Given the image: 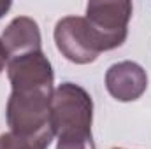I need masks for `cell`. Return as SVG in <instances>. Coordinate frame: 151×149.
I'll use <instances>...</instances> for the list:
<instances>
[{"label": "cell", "instance_id": "cell-1", "mask_svg": "<svg viewBox=\"0 0 151 149\" xmlns=\"http://www.w3.org/2000/svg\"><path fill=\"white\" fill-rule=\"evenodd\" d=\"M91 119L93 102L84 88L63 82L53 91L49 126L58 137L56 149H95Z\"/></svg>", "mask_w": 151, "mask_h": 149}, {"label": "cell", "instance_id": "cell-2", "mask_svg": "<svg viewBox=\"0 0 151 149\" xmlns=\"http://www.w3.org/2000/svg\"><path fill=\"white\" fill-rule=\"evenodd\" d=\"M55 90L27 88L12 90L7 102V123L11 132L19 135H35L39 132L51 128V98Z\"/></svg>", "mask_w": 151, "mask_h": 149}, {"label": "cell", "instance_id": "cell-3", "mask_svg": "<svg viewBox=\"0 0 151 149\" xmlns=\"http://www.w3.org/2000/svg\"><path fill=\"white\" fill-rule=\"evenodd\" d=\"M86 21L102 51L119 47L128 34L132 18L130 2H90L86 5Z\"/></svg>", "mask_w": 151, "mask_h": 149}, {"label": "cell", "instance_id": "cell-4", "mask_svg": "<svg viewBox=\"0 0 151 149\" xmlns=\"http://www.w3.org/2000/svg\"><path fill=\"white\" fill-rule=\"evenodd\" d=\"M55 42L58 51L70 62L84 65L97 60L102 53L86 18L67 16L55 27Z\"/></svg>", "mask_w": 151, "mask_h": 149}, {"label": "cell", "instance_id": "cell-5", "mask_svg": "<svg viewBox=\"0 0 151 149\" xmlns=\"http://www.w3.org/2000/svg\"><path fill=\"white\" fill-rule=\"evenodd\" d=\"M7 75L12 84V90H25V88L53 90V79H55L53 69L42 51H34L9 58Z\"/></svg>", "mask_w": 151, "mask_h": 149}, {"label": "cell", "instance_id": "cell-6", "mask_svg": "<svg viewBox=\"0 0 151 149\" xmlns=\"http://www.w3.org/2000/svg\"><path fill=\"white\" fill-rule=\"evenodd\" d=\"M106 88L119 102L137 100L148 88L144 69L134 62H119L109 67L106 74Z\"/></svg>", "mask_w": 151, "mask_h": 149}, {"label": "cell", "instance_id": "cell-7", "mask_svg": "<svg viewBox=\"0 0 151 149\" xmlns=\"http://www.w3.org/2000/svg\"><path fill=\"white\" fill-rule=\"evenodd\" d=\"M0 40H2L9 58L34 53V51H42L39 25L32 18H27V16L14 18L9 23V27L4 30Z\"/></svg>", "mask_w": 151, "mask_h": 149}, {"label": "cell", "instance_id": "cell-8", "mask_svg": "<svg viewBox=\"0 0 151 149\" xmlns=\"http://www.w3.org/2000/svg\"><path fill=\"white\" fill-rule=\"evenodd\" d=\"M51 128H46L35 135H19L7 132L0 135V149H47L53 140Z\"/></svg>", "mask_w": 151, "mask_h": 149}, {"label": "cell", "instance_id": "cell-9", "mask_svg": "<svg viewBox=\"0 0 151 149\" xmlns=\"http://www.w3.org/2000/svg\"><path fill=\"white\" fill-rule=\"evenodd\" d=\"M7 62H9V54H7V51H5L2 40H0V72L4 70V67L7 65Z\"/></svg>", "mask_w": 151, "mask_h": 149}, {"label": "cell", "instance_id": "cell-10", "mask_svg": "<svg viewBox=\"0 0 151 149\" xmlns=\"http://www.w3.org/2000/svg\"><path fill=\"white\" fill-rule=\"evenodd\" d=\"M11 9V2H0V18Z\"/></svg>", "mask_w": 151, "mask_h": 149}, {"label": "cell", "instance_id": "cell-11", "mask_svg": "<svg viewBox=\"0 0 151 149\" xmlns=\"http://www.w3.org/2000/svg\"><path fill=\"white\" fill-rule=\"evenodd\" d=\"M114 149H121V148H114Z\"/></svg>", "mask_w": 151, "mask_h": 149}]
</instances>
